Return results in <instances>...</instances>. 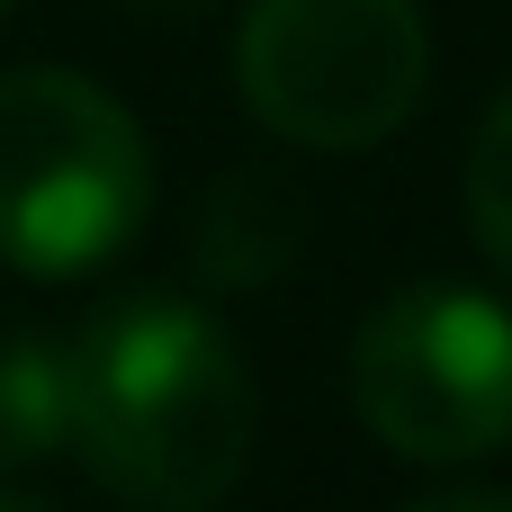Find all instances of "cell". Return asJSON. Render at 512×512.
I'll list each match as a JSON object with an SVG mask.
<instances>
[{"instance_id":"8","label":"cell","mask_w":512,"mask_h":512,"mask_svg":"<svg viewBox=\"0 0 512 512\" xmlns=\"http://www.w3.org/2000/svg\"><path fill=\"white\" fill-rule=\"evenodd\" d=\"M405 512H512V486H441V495H423Z\"/></svg>"},{"instance_id":"7","label":"cell","mask_w":512,"mask_h":512,"mask_svg":"<svg viewBox=\"0 0 512 512\" xmlns=\"http://www.w3.org/2000/svg\"><path fill=\"white\" fill-rule=\"evenodd\" d=\"M459 198H468V234H477V252L512 279V81L495 90V108L477 117V144H468V180H459Z\"/></svg>"},{"instance_id":"1","label":"cell","mask_w":512,"mask_h":512,"mask_svg":"<svg viewBox=\"0 0 512 512\" xmlns=\"http://www.w3.org/2000/svg\"><path fill=\"white\" fill-rule=\"evenodd\" d=\"M72 360V459L135 512H216L261 450V387L234 333L171 288L108 297Z\"/></svg>"},{"instance_id":"11","label":"cell","mask_w":512,"mask_h":512,"mask_svg":"<svg viewBox=\"0 0 512 512\" xmlns=\"http://www.w3.org/2000/svg\"><path fill=\"white\" fill-rule=\"evenodd\" d=\"M0 9H9V0H0Z\"/></svg>"},{"instance_id":"2","label":"cell","mask_w":512,"mask_h":512,"mask_svg":"<svg viewBox=\"0 0 512 512\" xmlns=\"http://www.w3.org/2000/svg\"><path fill=\"white\" fill-rule=\"evenodd\" d=\"M153 216V144L117 90L72 63L0 72V261L81 279Z\"/></svg>"},{"instance_id":"6","label":"cell","mask_w":512,"mask_h":512,"mask_svg":"<svg viewBox=\"0 0 512 512\" xmlns=\"http://www.w3.org/2000/svg\"><path fill=\"white\" fill-rule=\"evenodd\" d=\"M72 441V360L63 333H0V477L63 459Z\"/></svg>"},{"instance_id":"9","label":"cell","mask_w":512,"mask_h":512,"mask_svg":"<svg viewBox=\"0 0 512 512\" xmlns=\"http://www.w3.org/2000/svg\"><path fill=\"white\" fill-rule=\"evenodd\" d=\"M0 512H54V504H45V495H27V486H9V477H0Z\"/></svg>"},{"instance_id":"3","label":"cell","mask_w":512,"mask_h":512,"mask_svg":"<svg viewBox=\"0 0 512 512\" xmlns=\"http://www.w3.org/2000/svg\"><path fill=\"white\" fill-rule=\"evenodd\" d=\"M432 90L423 0H252L234 27V99L288 153H369Z\"/></svg>"},{"instance_id":"10","label":"cell","mask_w":512,"mask_h":512,"mask_svg":"<svg viewBox=\"0 0 512 512\" xmlns=\"http://www.w3.org/2000/svg\"><path fill=\"white\" fill-rule=\"evenodd\" d=\"M117 9H162L171 18V9H207V0H117Z\"/></svg>"},{"instance_id":"5","label":"cell","mask_w":512,"mask_h":512,"mask_svg":"<svg viewBox=\"0 0 512 512\" xmlns=\"http://www.w3.org/2000/svg\"><path fill=\"white\" fill-rule=\"evenodd\" d=\"M306 234H315V225H306V198L288 189V171L243 162V171H225V180L198 189V216H189V270H198V288L243 297V288L288 279L297 252H306Z\"/></svg>"},{"instance_id":"4","label":"cell","mask_w":512,"mask_h":512,"mask_svg":"<svg viewBox=\"0 0 512 512\" xmlns=\"http://www.w3.org/2000/svg\"><path fill=\"white\" fill-rule=\"evenodd\" d=\"M351 414L414 468L512 450V306L468 279L387 288L351 333Z\"/></svg>"}]
</instances>
